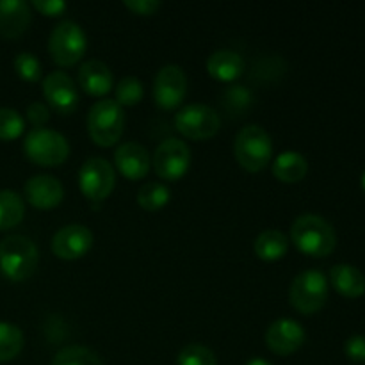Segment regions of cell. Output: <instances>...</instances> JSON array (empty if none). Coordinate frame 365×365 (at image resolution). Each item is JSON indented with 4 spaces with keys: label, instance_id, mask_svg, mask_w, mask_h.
<instances>
[{
    "label": "cell",
    "instance_id": "14",
    "mask_svg": "<svg viewBox=\"0 0 365 365\" xmlns=\"http://www.w3.org/2000/svg\"><path fill=\"white\" fill-rule=\"evenodd\" d=\"M303 342H305V330L298 321L289 317L277 319L266 331V346L274 355H292L302 348Z\"/></svg>",
    "mask_w": 365,
    "mask_h": 365
},
{
    "label": "cell",
    "instance_id": "4",
    "mask_svg": "<svg viewBox=\"0 0 365 365\" xmlns=\"http://www.w3.org/2000/svg\"><path fill=\"white\" fill-rule=\"evenodd\" d=\"M125 127L123 107L110 98H102L91 106L88 113V130L93 141L100 146H110L120 141Z\"/></svg>",
    "mask_w": 365,
    "mask_h": 365
},
{
    "label": "cell",
    "instance_id": "25",
    "mask_svg": "<svg viewBox=\"0 0 365 365\" xmlns=\"http://www.w3.org/2000/svg\"><path fill=\"white\" fill-rule=\"evenodd\" d=\"M171 191L166 184L163 182H148V184L141 185L138 191V203L145 210H159L170 202Z\"/></svg>",
    "mask_w": 365,
    "mask_h": 365
},
{
    "label": "cell",
    "instance_id": "21",
    "mask_svg": "<svg viewBox=\"0 0 365 365\" xmlns=\"http://www.w3.org/2000/svg\"><path fill=\"white\" fill-rule=\"evenodd\" d=\"M271 170H273V175L280 182L294 184V182H299L302 178H305L307 171H309V160L305 159L303 153L294 152V150H287V152H282L274 159Z\"/></svg>",
    "mask_w": 365,
    "mask_h": 365
},
{
    "label": "cell",
    "instance_id": "33",
    "mask_svg": "<svg viewBox=\"0 0 365 365\" xmlns=\"http://www.w3.org/2000/svg\"><path fill=\"white\" fill-rule=\"evenodd\" d=\"M125 7L135 14H143V16H150V14L157 13L160 7V0H125Z\"/></svg>",
    "mask_w": 365,
    "mask_h": 365
},
{
    "label": "cell",
    "instance_id": "17",
    "mask_svg": "<svg viewBox=\"0 0 365 365\" xmlns=\"http://www.w3.org/2000/svg\"><path fill=\"white\" fill-rule=\"evenodd\" d=\"M32 20L31 6L24 0H0V36L20 38Z\"/></svg>",
    "mask_w": 365,
    "mask_h": 365
},
{
    "label": "cell",
    "instance_id": "18",
    "mask_svg": "<svg viewBox=\"0 0 365 365\" xmlns=\"http://www.w3.org/2000/svg\"><path fill=\"white\" fill-rule=\"evenodd\" d=\"M113 71L103 61L89 59L82 63L78 70V84L86 93L93 96H102L113 88Z\"/></svg>",
    "mask_w": 365,
    "mask_h": 365
},
{
    "label": "cell",
    "instance_id": "26",
    "mask_svg": "<svg viewBox=\"0 0 365 365\" xmlns=\"http://www.w3.org/2000/svg\"><path fill=\"white\" fill-rule=\"evenodd\" d=\"M52 365H103L102 359L84 346H68L57 351Z\"/></svg>",
    "mask_w": 365,
    "mask_h": 365
},
{
    "label": "cell",
    "instance_id": "28",
    "mask_svg": "<svg viewBox=\"0 0 365 365\" xmlns=\"http://www.w3.org/2000/svg\"><path fill=\"white\" fill-rule=\"evenodd\" d=\"M25 121L18 110L9 107H0V139L13 141L24 134Z\"/></svg>",
    "mask_w": 365,
    "mask_h": 365
},
{
    "label": "cell",
    "instance_id": "27",
    "mask_svg": "<svg viewBox=\"0 0 365 365\" xmlns=\"http://www.w3.org/2000/svg\"><path fill=\"white\" fill-rule=\"evenodd\" d=\"M143 95H145V88L138 77H123L114 89V100L121 107L135 106L138 102H141Z\"/></svg>",
    "mask_w": 365,
    "mask_h": 365
},
{
    "label": "cell",
    "instance_id": "35",
    "mask_svg": "<svg viewBox=\"0 0 365 365\" xmlns=\"http://www.w3.org/2000/svg\"><path fill=\"white\" fill-rule=\"evenodd\" d=\"M246 365H273V364L267 362V360H264V359H252Z\"/></svg>",
    "mask_w": 365,
    "mask_h": 365
},
{
    "label": "cell",
    "instance_id": "29",
    "mask_svg": "<svg viewBox=\"0 0 365 365\" xmlns=\"http://www.w3.org/2000/svg\"><path fill=\"white\" fill-rule=\"evenodd\" d=\"M177 365H217V360L207 346L187 344L178 353Z\"/></svg>",
    "mask_w": 365,
    "mask_h": 365
},
{
    "label": "cell",
    "instance_id": "24",
    "mask_svg": "<svg viewBox=\"0 0 365 365\" xmlns=\"http://www.w3.org/2000/svg\"><path fill=\"white\" fill-rule=\"evenodd\" d=\"M24 349V334L13 323L0 321V362L16 359Z\"/></svg>",
    "mask_w": 365,
    "mask_h": 365
},
{
    "label": "cell",
    "instance_id": "1",
    "mask_svg": "<svg viewBox=\"0 0 365 365\" xmlns=\"http://www.w3.org/2000/svg\"><path fill=\"white\" fill-rule=\"evenodd\" d=\"M291 241L305 255L323 259L334 253L337 246V234L324 217L317 214H302L291 227Z\"/></svg>",
    "mask_w": 365,
    "mask_h": 365
},
{
    "label": "cell",
    "instance_id": "13",
    "mask_svg": "<svg viewBox=\"0 0 365 365\" xmlns=\"http://www.w3.org/2000/svg\"><path fill=\"white\" fill-rule=\"evenodd\" d=\"M93 246V234L84 225L61 227L52 237V252L63 260H77L84 257Z\"/></svg>",
    "mask_w": 365,
    "mask_h": 365
},
{
    "label": "cell",
    "instance_id": "2",
    "mask_svg": "<svg viewBox=\"0 0 365 365\" xmlns=\"http://www.w3.org/2000/svg\"><path fill=\"white\" fill-rule=\"evenodd\" d=\"M39 253L25 235H9L0 241V273L13 282H24L34 274Z\"/></svg>",
    "mask_w": 365,
    "mask_h": 365
},
{
    "label": "cell",
    "instance_id": "10",
    "mask_svg": "<svg viewBox=\"0 0 365 365\" xmlns=\"http://www.w3.org/2000/svg\"><path fill=\"white\" fill-rule=\"evenodd\" d=\"M153 170L160 178L177 180L187 173L191 166V150L182 139L168 138L153 153Z\"/></svg>",
    "mask_w": 365,
    "mask_h": 365
},
{
    "label": "cell",
    "instance_id": "5",
    "mask_svg": "<svg viewBox=\"0 0 365 365\" xmlns=\"http://www.w3.org/2000/svg\"><path fill=\"white\" fill-rule=\"evenodd\" d=\"M24 152L39 166H57L70 155V143L61 132L50 128H32L24 141Z\"/></svg>",
    "mask_w": 365,
    "mask_h": 365
},
{
    "label": "cell",
    "instance_id": "32",
    "mask_svg": "<svg viewBox=\"0 0 365 365\" xmlns=\"http://www.w3.org/2000/svg\"><path fill=\"white\" fill-rule=\"evenodd\" d=\"M27 118L34 128H41L46 121L50 120V110L48 107L43 102H32L31 106L27 107Z\"/></svg>",
    "mask_w": 365,
    "mask_h": 365
},
{
    "label": "cell",
    "instance_id": "9",
    "mask_svg": "<svg viewBox=\"0 0 365 365\" xmlns=\"http://www.w3.org/2000/svg\"><path fill=\"white\" fill-rule=\"evenodd\" d=\"M116 175L109 160L102 157H89L78 170V187L91 202H102L113 192Z\"/></svg>",
    "mask_w": 365,
    "mask_h": 365
},
{
    "label": "cell",
    "instance_id": "16",
    "mask_svg": "<svg viewBox=\"0 0 365 365\" xmlns=\"http://www.w3.org/2000/svg\"><path fill=\"white\" fill-rule=\"evenodd\" d=\"M114 163L120 173L130 180H139L146 177L152 168V155L143 145L135 141L123 143L114 152Z\"/></svg>",
    "mask_w": 365,
    "mask_h": 365
},
{
    "label": "cell",
    "instance_id": "36",
    "mask_svg": "<svg viewBox=\"0 0 365 365\" xmlns=\"http://www.w3.org/2000/svg\"><path fill=\"white\" fill-rule=\"evenodd\" d=\"M360 185H362V189L365 191V170L362 171V177H360Z\"/></svg>",
    "mask_w": 365,
    "mask_h": 365
},
{
    "label": "cell",
    "instance_id": "7",
    "mask_svg": "<svg viewBox=\"0 0 365 365\" xmlns=\"http://www.w3.org/2000/svg\"><path fill=\"white\" fill-rule=\"evenodd\" d=\"M88 46L86 32L77 21L63 20L52 29L48 38V52L61 66H71L82 59Z\"/></svg>",
    "mask_w": 365,
    "mask_h": 365
},
{
    "label": "cell",
    "instance_id": "8",
    "mask_svg": "<svg viewBox=\"0 0 365 365\" xmlns=\"http://www.w3.org/2000/svg\"><path fill=\"white\" fill-rule=\"evenodd\" d=\"M175 127L182 135L189 139H209L217 134L221 118L216 109L205 103H189L175 116Z\"/></svg>",
    "mask_w": 365,
    "mask_h": 365
},
{
    "label": "cell",
    "instance_id": "12",
    "mask_svg": "<svg viewBox=\"0 0 365 365\" xmlns=\"http://www.w3.org/2000/svg\"><path fill=\"white\" fill-rule=\"evenodd\" d=\"M43 95L57 114H71L78 106V91L66 71H52L43 78Z\"/></svg>",
    "mask_w": 365,
    "mask_h": 365
},
{
    "label": "cell",
    "instance_id": "31",
    "mask_svg": "<svg viewBox=\"0 0 365 365\" xmlns=\"http://www.w3.org/2000/svg\"><path fill=\"white\" fill-rule=\"evenodd\" d=\"M344 353L351 362L364 364L365 362V335H353L346 341Z\"/></svg>",
    "mask_w": 365,
    "mask_h": 365
},
{
    "label": "cell",
    "instance_id": "20",
    "mask_svg": "<svg viewBox=\"0 0 365 365\" xmlns=\"http://www.w3.org/2000/svg\"><path fill=\"white\" fill-rule=\"evenodd\" d=\"M207 71L210 77L217 78V81H235L245 71V59L234 50H216L207 59Z\"/></svg>",
    "mask_w": 365,
    "mask_h": 365
},
{
    "label": "cell",
    "instance_id": "19",
    "mask_svg": "<svg viewBox=\"0 0 365 365\" xmlns=\"http://www.w3.org/2000/svg\"><path fill=\"white\" fill-rule=\"evenodd\" d=\"M331 287L349 299L365 294V277L362 271L349 264H337L330 269Z\"/></svg>",
    "mask_w": 365,
    "mask_h": 365
},
{
    "label": "cell",
    "instance_id": "3",
    "mask_svg": "<svg viewBox=\"0 0 365 365\" xmlns=\"http://www.w3.org/2000/svg\"><path fill=\"white\" fill-rule=\"evenodd\" d=\"M234 153L237 163L250 173H259L267 166L273 155V141L260 125H246L235 135Z\"/></svg>",
    "mask_w": 365,
    "mask_h": 365
},
{
    "label": "cell",
    "instance_id": "34",
    "mask_svg": "<svg viewBox=\"0 0 365 365\" xmlns=\"http://www.w3.org/2000/svg\"><path fill=\"white\" fill-rule=\"evenodd\" d=\"M32 6L45 16H59L66 9V2L63 0H32Z\"/></svg>",
    "mask_w": 365,
    "mask_h": 365
},
{
    "label": "cell",
    "instance_id": "15",
    "mask_svg": "<svg viewBox=\"0 0 365 365\" xmlns=\"http://www.w3.org/2000/svg\"><path fill=\"white\" fill-rule=\"evenodd\" d=\"M25 198L36 209H53L63 202L64 187L59 178L52 175H36L24 185Z\"/></svg>",
    "mask_w": 365,
    "mask_h": 365
},
{
    "label": "cell",
    "instance_id": "30",
    "mask_svg": "<svg viewBox=\"0 0 365 365\" xmlns=\"http://www.w3.org/2000/svg\"><path fill=\"white\" fill-rule=\"evenodd\" d=\"M14 70L24 81L38 82L41 78V63L31 52H20L14 57Z\"/></svg>",
    "mask_w": 365,
    "mask_h": 365
},
{
    "label": "cell",
    "instance_id": "23",
    "mask_svg": "<svg viewBox=\"0 0 365 365\" xmlns=\"http://www.w3.org/2000/svg\"><path fill=\"white\" fill-rule=\"evenodd\" d=\"M25 214V203L14 191H0V230L16 227Z\"/></svg>",
    "mask_w": 365,
    "mask_h": 365
},
{
    "label": "cell",
    "instance_id": "6",
    "mask_svg": "<svg viewBox=\"0 0 365 365\" xmlns=\"http://www.w3.org/2000/svg\"><path fill=\"white\" fill-rule=\"evenodd\" d=\"M291 305L305 316L319 312L328 299V278L319 269H305L291 284Z\"/></svg>",
    "mask_w": 365,
    "mask_h": 365
},
{
    "label": "cell",
    "instance_id": "11",
    "mask_svg": "<svg viewBox=\"0 0 365 365\" xmlns=\"http://www.w3.org/2000/svg\"><path fill=\"white\" fill-rule=\"evenodd\" d=\"M187 93V75L178 64H166L153 78V98L163 109H175Z\"/></svg>",
    "mask_w": 365,
    "mask_h": 365
},
{
    "label": "cell",
    "instance_id": "22",
    "mask_svg": "<svg viewBox=\"0 0 365 365\" xmlns=\"http://www.w3.org/2000/svg\"><path fill=\"white\" fill-rule=\"evenodd\" d=\"M253 250H255L257 257L260 260L274 262V260H280L285 257L289 250V239L284 232L267 228V230L260 232L257 235L255 242H253Z\"/></svg>",
    "mask_w": 365,
    "mask_h": 365
}]
</instances>
